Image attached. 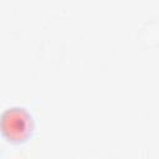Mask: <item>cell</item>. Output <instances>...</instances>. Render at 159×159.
<instances>
[{
  "instance_id": "6da1fadb",
  "label": "cell",
  "mask_w": 159,
  "mask_h": 159,
  "mask_svg": "<svg viewBox=\"0 0 159 159\" xmlns=\"http://www.w3.org/2000/svg\"><path fill=\"white\" fill-rule=\"evenodd\" d=\"M9 118H4V128L10 132V135L14 138H20L26 132L27 117L19 111H11L7 113Z\"/></svg>"
}]
</instances>
